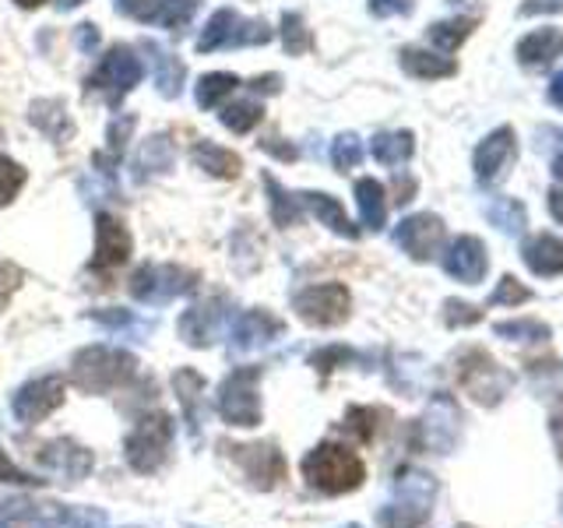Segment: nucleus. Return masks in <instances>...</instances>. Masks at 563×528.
Listing matches in <instances>:
<instances>
[{
	"label": "nucleus",
	"mask_w": 563,
	"mask_h": 528,
	"mask_svg": "<svg viewBox=\"0 0 563 528\" xmlns=\"http://www.w3.org/2000/svg\"><path fill=\"white\" fill-rule=\"evenodd\" d=\"M278 35H282V46H286L289 57H303V53L313 46V35H310L307 22H303V18H299L296 11H286V14H282Z\"/></svg>",
	"instance_id": "nucleus-38"
},
{
	"label": "nucleus",
	"mask_w": 563,
	"mask_h": 528,
	"mask_svg": "<svg viewBox=\"0 0 563 528\" xmlns=\"http://www.w3.org/2000/svg\"><path fill=\"white\" fill-rule=\"evenodd\" d=\"M493 331H497L500 339H515V342H545L550 339V328H545L542 321H536V317H525V321H500Z\"/></svg>",
	"instance_id": "nucleus-43"
},
{
	"label": "nucleus",
	"mask_w": 563,
	"mask_h": 528,
	"mask_svg": "<svg viewBox=\"0 0 563 528\" xmlns=\"http://www.w3.org/2000/svg\"><path fill=\"white\" fill-rule=\"evenodd\" d=\"M22 187H25V166H18L11 155H0V208H8Z\"/></svg>",
	"instance_id": "nucleus-44"
},
{
	"label": "nucleus",
	"mask_w": 563,
	"mask_h": 528,
	"mask_svg": "<svg viewBox=\"0 0 563 528\" xmlns=\"http://www.w3.org/2000/svg\"><path fill=\"white\" fill-rule=\"evenodd\" d=\"M518 61L528 70H545L556 57H563V32L560 29H536L518 43Z\"/></svg>",
	"instance_id": "nucleus-24"
},
{
	"label": "nucleus",
	"mask_w": 563,
	"mask_h": 528,
	"mask_svg": "<svg viewBox=\"0 0 563 528\" xmlns=\"http://www.w3.org/2000/svg\"><path fill=\"white\" fill-rule=\"evenodd\" d=\"M483 321V307L462 304V299H448L444 304V324L448 328H468Z\"/></svg>",
	"instance_id": "nucleus-47"
},
{
	"label": "nucleus",
	"mask_w": 563,
	"mask_h": 528,
	"mask_svg": "<svg viewBox=\"0 0 563 528\" xmlns=\"http://www.w3.org/2000/svg\"><path fill=\"white\" fill-rule=\"evenodd\" d=\"M0 483H18V486H43L46 480H35V475H29V472H22L18 469L11 458L0 451Z\"/></svg>",
	"instance_id": "nucleus-50"
},
{
	"label": "nucleus",
	"mask_w": 563,
	"mask_h": 528,
	"mask_svg": "<svg viewBox=\"0 0 563 528\" xmlns=\"http://www.w3.org/2000/svg\"><path fill=\"white\" fill-rule=\"evenodd\" d=\"M550 102L553 106H563V75H556L553 85H550Z\"/></svg>",
	"instance_id": "nucleus-58"
},
{
	"label": "nucleus",
	"mask_w": 563,
	"mask_h": 528,
	"mask_svg": "<svg viewBox=\"0 0 563 528\" xmlns=\"http://www.w3.org/2000/svg\"><path fill=\"white\" fill-rule=\"evenodd\" d=\"M257 148H261L264 155H272V158H282V163H296V158H299V148L289 145V141H286V138H278V134L261 138V141H257Z\"/></svg>",
	"instance_id": "nucleus-49"
},
{
	"label": "nucleus",
	"mask_w": 563,
	"mask_h": 528,
	"mask_svg": "<svg viewBox=\"0 0 563 528\" xmlns=\"http://www.w3.org/2000/svg\"><path fill=\"white\" fill-rule=\"evenodd\" d=\"M222 304L219 299H208V304H198V307H190L184 317H180V334H184V342L190 345H211L219 339V331H222Z\"/></svg>",
	"instance_id": "nucleus-20"
},
{
	"label": "nucleus",
	"mask_w": 563,
	"mask_h": 528,
	"mask_svg": "<svg viewBox=\"0 0 563 528\" xmlns=\"http://www.w3.org/2000/svg\"><path fill=\"white\" fill-rule=\"evenodd\" d=\"M395 243L401 246L412 261H433V254L444 243V219L433 211H419L395 226Z\"/></svg>",
	"instance_id": "nucleus-15"
},
{
	"label": "nucleus",
	"mask_w": 563,
	"mask_h": 528,
	"mask_svg": "<svg viewBox=\"0 0 563 528\" xmlns=\"http://www.w3.org/2000/svg\"><path fill=\"white\" fill-rule=\"evenodd\" d=\"M553 11H563V0H525L521 4V14H553Z\"/></svg>",
	"instance_id": "nucleus-55"
},
{
	"label": "nucleus",
	"mask_w": 563,
	"mask_h": 528,
	"mask_svg": "<svg viewBox=\"0 0 563 528\" xmlns=\"http://www.w3.org/2000/svg\"><path fill=\"white\" fill-rule=\"evenodd\" d=\"M141 78H145V61L137 57L134 46L117 43L110 53H102V61L96 64L92 78H88V88L102 92L106 99H110V106H120V99L128 92H134V88L141 85Z\"/></svg>",
	"instance_id": "nucleus-8"
},
{
	"label": "nucleus",
	"mask_w": 563,
	"mask_h": 528,
	"mask_svg": "<svg viewBox=\"0 0 563 528\" xmlns=\"http://www.w3.org/2000/svg\"><path fill=\"white\" fill-rule=\"evenodd\" d=\"M240 88V78L229 75V70H208V75L198 78L194 85V99H198L201 110H216V106L225 102V96H233Z\"/></svg>",
	"instance_id": "nucleus-33"
},
{
	"label": "nucleus",
	"mask_w": 563,
	"mask_h": 528,
	"mask_svg": "<svg viewBox=\"0 0 563 528\" xmlns=\"http://www.w3.org/2000/svg\"><path fill=\"white\" fill-rule=\"evenodd\" d=\"M198 8H201V0H145V8L137 11V22H148V25L180 35L194 22Z\"/></svg>",
	"instance_id": "nucleus-19"
},
{
	"label": "nucleus",
	"mask_w": 563,
	"mask_h": 528,
	"mask_svg": "<svg viewBox=\"0 0 563 528\" xmlns=\"http://www.w3.org/2000/svg\"><path fill=\"white\" fill-rule=\"evenodd\" d=\"M22 278L25 275H22V268H18V264L0 257V310H4L11 304V296L22 289Z\"/></svg>",
	"instance_id": "nucleus-48"
},
{
	"label": "nucleus",
	"mask_w": 563,
	"mask_h": 528,
	"mask_svg": "<svg viewBox=\"0 0 563 528\" xmlns=\"http://www.w3.org/2000/svg\"><path fill=\"white\" fill-rule=\"evenodd\" d=\"M532 299V289L521 286L515 275H504L497 282V289L489 293V307H518V304H528Z\"/></svg>",
	"instance_id": "nucleus-45"
},
{
	"label": "nucleus",
	"mask_w": 563,
	"mask_h": 528,
	"mask_svg": "<svg viewBox=\"0 0 563 528\" xmlns=\"http://www.w3.org/2000/svg\"><path fill=\"white\" fill-rule=\"evenodd\" d=\"M377 419H384V413H380V409H366V405H352V409L345 413L342 430H349L352 437L360 440V444H369V440L377 437V427H380Z\"/></svg>",
	"instance_id": "nucleus-41"
},
{
	"label": "nucleus",
	"mask_w": 563,
	"mask_h": 528,
	"mask_svg": "<svg viewBox=\"0 0 563 528\" xmlns=\"http://www.w3.org/2000/svg\"><path fill=\"white\" fill-rule=\"evenodd\" d=\"M85 4V0H57V8L60 11H70V8H81Z\"/></svg>",
	"instance_id": "nucleus-60"
},
{
	"label": "nucleus",
	"mask_w": 563,
	"mask_h": 528,
	"mask_svg": "<svg viewBox=\"0 0 563 528\" xmlns=\"http://www.w3.org/2000/svg\"><path fill=\"white\" fill-rule=\"evenodd\" d=\"M173 387H176V395H180V402H184L187 422H190V427H198V402H201V392H205V377L194 374V370H180V374L173 377Z\"/></svg>",
	"instance_id": "nucleus-40"
},
{
	"label": "nucleus",
	"mask_w": 563,
	"mask_h": 528,
	"mask_svg": "<svg viewBox=\"0 0 563 528\" xmlns=\"http://www.w3.org/2000/svg\"><path fill=\"white\" fill-rule=\"evenodd\" d=\"M369 152L380 166H405L416 152V134L412 131H380L369 141Z\"/></svg>",
	"instance_id": "nucleus-32"
},
{
	"label": "nucleus",
	"mask_w": 563,
	"mask_h": 528,
	"mask_svg": "<svg viewBox=\"0 0 563 528\" xmlns=\"http://www.w3.org/2000/svg\"><path fill=\"white\" fill-rule=\"evenodd\" d=\"M416 437H419V444L430 448L433 454L454 451L457 440H462V413H457V402L448 398V395H437L430 402L427 416L419 419Z\"/></svg>",
	"instance_id": "nucleus-11"
},
{
	"label": "nucleus",
	"mask_w": 563,
	"mask_h": 528,
	"mask_svg": "<svg viewBox=\"0 0 563 528\" xmlns=\"http://www.w3.org/2000/svg\"><path fill=\"white\" fill-rule=\"evenodd\" d=\"M437 501V480L430 472L419 469H401L391 486V501L380 507V525L384 528H419L430 518Z\"/></svg>",
	"instance_id": "nucleus-3"
},
{
	"label": "nucleus",
	"mask_w": 563,
	"mask_h": 528,
	"mask_svg": "<svg viewBox=\"0 0 563 528\" xmlns=\"http://www.w3.org/2000/svg\"><path fill=\"white\" fill-rule=\"evenodd\" d=\"M360 356L352 352L349 345H328V349H317L313 356H310V366L317 370L321 377H328L331 370H339L342 363H356Z\"/></svg>",
	"instance_id": "nucleus-46"
},
{
	"label": "nucleus",
	"mask_w": 563,
	"mask_h": 528,
	"mask_svg": "<svg viewBox=\"0 0 563 528\" xmlns=\"http://www.w3.org/2000/svg\"><path fill=\"white\" fill-rule=\"evenodd\" d=\"M475 29V18H451V22H433L430 25V43L444 53H454Z\"/></svg>",
	"instance_id": "nucleus-37"
},
{
	"label": "nucleus",
	"mask_w": 563,
	"mask_h": 528,
	"mask_svg": "<svg viewBox=\"0 0 563 528\" xmlns=\"http://www.w3.org/2000/svg\"><path fill=\"white\" fill-rule=\"evenodd\" d=\"M137 370V360L128 349L117 345H88L70 363V381L85 395H106L113 387H123Z\"/></svg>",
	"instance_id": "nucleus-2"
},
{
	"label": "nucleus",
	"mask_w": 563,
	"mask_h": 528,
	"mask_svg": "<svg viewBox=\"0 0 563 528\" xmlns=\"http://www.w3.org/2000/svg\"><path fill=\"white\" fill-rule=\"evenodd\" d=\"M60 405H64V381L57 374H46V377H35L18 387L11 398V413L18 422L35 427V422H43L46 416L57 413Z\"/></svg>",
	"instance_id": "nucleus-12"
},
{
	"label": "nucleus",
	"mask_w": 563,
	"mask_h": 528,
	"mask_svg": "<svg viewBox=\"0 0 563 528\" xmlns=\"http://www.w3.org/2000/svg\"><path fill=\"white\" fill-rule=\"evenodd\" d=\"M257 381H261V366H236L219 384V416L229 427H257L264 419L261 409V392H257Z\"/></svg>",
	"instance_id": "nucleus-7"
},
{
	"label": "nucleus",
	"mask_w": 563,
	"mask_h": 528,
	"mask_svg": "<svg viewBox=\"0 0 563 528\" xmlns=\"http://www.w3.org/2000/svg\"><path fill=\"white\" fill-rule=\"evenodd\" d=\"M264 184V194H268V211H272V222L278 229H292L299 219H303V205H299V194H289L286 187H282L272 173L261 176Z\"/></svg>",
	"instance_id": "nucleus-31"
},
{
	"label": "nucleus",
	"mask_w": 563,
	"mask_h": 528,
	"mask_svg": "<svg viewBox=\"0 0 563 528\" xmlns=\"http://www.w3.org/2000/svg\"><path fill=\"white\" fill-rule=\"evenodd\" d=\"M14 4H18V8H25V11H35V8H43L46 0H14Z\"/></svg>",
	"instance_id": "nucleus-59"
},
{
	"label": "nucleus",
	"mask_w": 563,
	"mask_h": 528,
	"mask_svg": "<svg viewBox=\"0 0 563 528\" xmlns=\"http://www.w3.org/2000/svg\"><path fill=\"white\" fill-rule=\"evenodd\" d=\"M518 158V138H515V128H497L489 131L479 148H475L472 155V169H475V180H479L483 187L497 184L504 173H510V166H515Z\"/></svg>",
	"instance_id": "nucleus-13"
},
{
	"label": "nucleus",
	"mask_w": 563,
	"mask_h": 528,
	"mask_svg": "<svg viewBox=\"0 0 563 528\" xmlns=\"http://www.w3.org/2000/svg\"><path fill=\"white\" fill-rule=\"evenodd\" d=\"M553 173H556V180H563V155H556V163H553Z\"/></svg>",
	"instance_id": "nucleus-61"
},
{
	"label": "nucleus",
	"mask_w": 563,
	"mask_h": 528,
	"mask_svg": "<svg viewBox=\"0 0 563 528\" xmlns=\"http://www.w3.org/2000/svg\"><path fill=\"white\" fill-rule=\"evenodd\" d=\"M489 226H497L500 233H507V237H518L521 229L528 226V211H525V205L518 201V198H497L489 205Z\"/></svg>",
	"instance_id": "nucleus-36"
},
{
	"label": "nucleus",
	"mask_w": 563,
	"mask_h": 528,
	"mask_svg": "<svg viewBox=\"0 0 563 528\" xmlns=\"http://www.w3.org/2000/svg\"><path fill=\"white\" fill-rule=\"evenodd\" d=\"M190 158H194V166L208 176H216V180H236V176L243 173V158L233 148L216 145V141H198Z\"/></svg>",
	"instance_id": "nucleus-27"
},
{
	"label": "nucleus",
	"mask_w": 563,
	"mask_h": 528,
	"mask_svg": "<svg viewBox=\"0 0 563 528\" xmlns=\"http://www.w3.org/2000/svg\"><path fill=\"white\" fill-rule=\"evenodd\" d=\"M292 307L299 314V321H307L313 328H339L352 314V293L342 282H324V286H310L303 293H296Z\"/></svg>",
	"instance_id": "nucleus-10"
},
{
	"label": "nucleus",
	"mask_w": 563,
	"mask_h": 528,
	"mask_svg": "<svg viewBox=\"0 0 563 528\" xmlns=\"http://www.w3.org/2000/svg\"><path fill=\"white\" fill-rule=\"evenodd\" d=\"M303 475H307V483L313 490L328 493V497H339V493H352V490L363 486L366 465L352 448L334 444V440H324V444H317L303 458Z\"/></svg>",
	"instance_id": "nucleus-1"
},
{
	"label": "nucleus",
	"mask_w": 563,
	"mask_h": 528,
	"mask_svg": "<svg viewBox=\"0 0 563 528\" xmlns=\"http://www.w3.org/2000/svg\"><path fill=\"white\" fill-rule=\"evenodd\" d=\"M229 451H236V462L243 465L246 480H254L257 490H272L286 480V458H282L275 444H246Z\"/></svg>",
	"instance_id": "nucleus-18"
},
{
	"label": "nucleus",
	"mask_w": 563,
	"mask_h": 528,
	"mask_svg": "<svg viewBox=\"0 0 563 528\" xmlns=\"http://www.w3.org/2000/svg\"><path fill=\"white\" fill-rule=\"evenodd\" d=\"M444 272L454 282H465V286H479L489 272V254H486V243L475 240V237H457L448 254H444Z\"/></svg>",
	"instance_id": "nucleus-17"
},
{
	"label": "nucleus",
	"mask_w": 563,
	"mask_h": 528,
	"mask_svg": "<svg viewBox=\"0 0 563 528\" xmlns=\"http://www.w3.org/2000/svg\"><path fill=\"white\" fill-rule=\"evenodd\" d=\"M29 123L35 131H43L53 145H67L75 138V120H70L60 99H35L29 106Z\"/></svg>",
	"instance_id": "nucleus-22"
},
{
	"label": "nucleus",
	"mask_w": 563,
	"mask_h": 528,
	"mask_svg": "<svg viewBox=\"0 0 563 528\" xmlns=\"http://www.w3.org/2000/svg\"><path fill=\"white\" fill-rule=\"evenodd\" d=\"M169 440H173V419L169 413L155 409L148 416H141L134 422V430L128 433V462L137 472H155L166 462L169 454Z\"/></svg>",
	"instance_id": "nucleus-9"
},
{
	"label": "nucleus",
	"mask_w": 563,
	"mask_h": 528,
	"mask_svg": "<svg viewBox=\"0 0 563 528\" xmlns=\"http://www.w3.org/2000/svg\"><path fill=\"white\" fill-rule=\"evenodd\" d=\"M363 163V141L345 131L331 141V166L339 169V173H349V169H356Z\"/></svg>",
	"instance_id": "nucleus-42"
},
{
	"label": "nucleus",
	"mask_w": 563,
	"mask_h": 528,
	"mask_svg": "<svg viewBox=\"0 0 563 528\" xmlns=\"http://www.w3.org/2000/svg\"><path fill=\"white\" fill-rule=\"evenodd\" d=\"M521 261H525V268L532 275H542V278L563 275V240H556L550 233L528 240L521 246Z\"/></svg>",
	"instance_id": "nucleus-26"
},
{
	"label": "nucleus",
	"mask_w": 563,
	"mask_h": 528,
	"mask_svg": "<svg viewBox=\"0 0 563 528\" xmlns=\"http://www.w3.org/2000/svg\"><path fill=\"white\" fill-rule=\"evenodd\" d=\"M401 61V70L409 78H419V81H437V78H451L457 75V64L451 57H440V53H430V50H416V46H405L398 53Z\"/></svg>",
	"instance_id": "nucleus-28"
},
{
	"label": "nucleus",
	"mask_w": 563,
	"mask_h": 528,
	"mask_svg": "<svg viewBox=\"0 0 563 528\" xmlns=\"http://www.w3.org/2000/svg\"><path fill=\"white\" fill-rule=\"evenodd\" d=\"M272 35L275 29L268 22H261V18H240L233 8H219L198 35V53L264 46V43H272Z\"/></svg>",
	"instance_id": "nucleus-6"
},
{
	"label": "nucleus",
	"mask_w": 563,
	"mask_h": 528,
	"mask_svg": "<svg viewBox=\"0 0 563 528\" xmlns=\"http://www.w3.org/2000/svg\"><path fill=\"white\" fill-rule=\"evenodd\" d=\"M454 366H457V384H462V392L472 402L486 405V409L500 405L507 398V392H510V384H515V377H510L486 349H475V345L457 352Z\"/></svg>",
	"instance_id": "nucleus-4"
},
{
	"label": "nucleus",
	"mask_w": 563,
	"mask_h": 528,
	"mask_svg": "<svg viewBox=\"0 0 563 528\" xmlns=\"http://www.w3.org/2000/svg\"><path fill=\"white\" fill-rule=\"evenodd\" d=\"M462 528H468V525H462Z\"/></svg>",
	"instance_id": "nucleus-62"
},
{
	"label": "nucleus",
	"mask_w": 563,
	"mask_h": 528,
	"mask_svg": "<svg viewBox=\"0 0 563 528\" xmlns=\"http://www.w3.org/2000/svg\"><path fill=\"white\" fill-rule=\"evenodd\" d=\"M173 158H176L173 141H169L166 134H155V138H148L145 145H141V152H137V176L145 180L148 173H169V169H173Z\"/></svg>",
	"instance_id": "nucleus-35"
},
{
	"label": "nucleus",
	"mask_w": 563,
	"mask_h": 528,
	"mask_svg": "<svg viewBox=\"0 0 563 528\" xmlns=\"http://www.w3.org/2000/svg\"><path fill=\"white\" fill-rule=\"evenodd\" d=\"M75 46H78L81 53H88V57H92V53H99V29H96L92 22H81V25L75 29Z\"/></svg>",
	"instance_id": "nucleus-52"
},
{
	"label": "nucleus",
	"mask_w": 563,
	"mask_h": 528,
	"mask_svg": "<svg viewBox=\"0 0 563 528\" xmlns=\"http://www.w3.org/2000/svg\"><path fill=\"white\" fill-rule=\"evenodd\" d=\"M134 123H137V117H131V113L110 120V131H106V141H110V158H106V163H102V158H96V166H106V173H113V166L123 158V152H128V141L134 134Z\"/></svg>",
	"instance_id": "nucleus-39"
},
{
	"label": "nucleus",
	"mask_w": 563,
	"mask_h": 528,
	"mask_svg": "<svg viewBox=\"0 0 563 528\" xmlns=\"http://www.w3.org/2000/svg\"><path fill=\"white\" fill-rule=\"evenodd\" d=\"M550 211H553L556 222H563V187H553L550 190Z\"/></svg>",
	"instance_id": "nucleus-57"
},
{
	"label": "nucleus",
	"mask_w": 563,
	"mask_h": 528,
	"mask_svg": "<svg viewBox=\"0 0 563 528\" xmlns=\"http://www.w3.org/2000/svg\"><path fill=\"white\" fill-rule=\"evenodd\" d=\"M134 240L131 229L123 219L110 216V211H99L96 216V257H92V272H117L120 264L131 261Z\"/></svg>",
	"instance_id": "nucleus-14"
},
{
	"label": "nucleus",
	"mask_w": 563,
	"mask_h": 528,
	"mask_svg": "<svg viewBox=\"0 0 563 528\" xmlns=\"http://www.w3.org/2000/svg\"><path fill=\"white\" fill-rule=\"evenodd\" d=\"M219 120L225 123L233 134H251L257 123L264 120V102L261 99H236V102H225L219 110Z\"/></svg>",
	"instance_id": "nucleus-34"
},
{
	"label": "nucleus",
	"mask_w": 563,
	"mask_h": 528,
	"mask_svg": "<svg viewBox=\"0 0 563 528\" xmlns=\"http://www.w3.org/2000/svg\"><path fill=\"white\" fill-rule=\"evenodd\" d=\"M67 510L32 497H0V528H60Z\"/></svg>",
	"instance_id": "nucleus-16"
},
{
	"label": "nucleus",
	"mask_w": 563,
	"mask_h": 528,
	"mask_svg": "<svg viewBox=\"0 0 563 528\" xmlns=\"http://www.w3.org/2000/svg\"><path fill=\"white\" fill-rule=\"evenodd\" d=\"M286 331V324L278 321L275 314H268V310H246L240 321L233 324V349L240 352H246V349H257V345H264V342H272V339H278V334Z\"/></svg>",
	"instance_id": "nucleus-23"
},
{
	"label": "nucleus",
	"mask_w": 563,
	"mask_h": 528,
	"mask_svg": "<svg viewBox=\"0 0 563 528\" xmlns=\"http://www.w3.org/2000/svg\"><path fill=\"white\" fill-rule=\"evenodd\" d=\"M145 50L152 53V64H155V92L163 99H176L184 92V81H187V64L176 57L169 50H158L155 43H145Z\"/></svg>",
	"instance_id": "nucleus-29"
},
{
	"label": "nucleus",
	"mask_w": 563,
	"mask_h": 528,
	"mask_svg": "<svg viewBox=\"0 0 563 528\" xmlns=\"http://www.w3.org/2000/svg\"><path fill=\"white\" fill-rule=\"evenodd\" d=\"M352 528H356V525H352Z\"/></svg>",
	"instance_id": "nucleus-63"
},
{
	"label": "nucleus",
	"mask_w": 563,
	"mask_h": 528,
	"mask_svg": "<svg viewBox=\"0 0 563 528\" xmlns=\"http://www.w3.org/2000/svg\"><path fill=\"white\" fill-rule=\"evenodd\" d=\"M416 194V180H409V176H401L398 187H395V205H409Z\"/></svg>",
	"instance_id": "nucleus-56"
},
{
	"label": "nucleus",
	"mask_w": 563,
	"mask_h": 528,
	"mask_svg": "<svg viewBox=\"0 0 563 528\" xmlns=\"http://www.w3.org/2000/svg\"><path fill=\"white\" fill-rule=\"evenodd\" d=\"M299 205L310 208V216L317 222H324L331 233H339L345 240H360V229L352 226V219L345 216V208L339 205V198H331V194H321V190H303V194H299Z\"/></svg>",
	"instance_id": "nucleus-25"
},
{
	"label": "nucleus",
	"mask_w": 563,
	"mask_h": 528,
	"mask_svg": "<svg viewBox=\"0 0 563 528\" xmlns=\"http://www.w3.org/2000/svg\"><path fill=\"white\" fill-rule=\"evenodd\" d=\"M550 433H553L556 454H560V462H563V395L553 402V409H550Z\"/></svg>",
	"instance_id": "nucleus-53"
},
{
	"label": "nucleus",
	"mask_w": 563,
	"mask_h": 528,
	"mask_svg": "<svg viewBox=\"0 0 563 528\" xmlns=\"http://www.w3.org/2000/svg\"><path fill=\"white\" fill-rule=\"evenodd\" d=\"M416 0H369V14L374 18H401V14H412Z\"/></svg>",
	"instance_id": "nucleus-51"
},
{
	"label": "nucleus",
	"mask_w": 563,
	"mask_h": 528,
	"mask_svg": "<svg viewBox=\"0 0 563 528\" xmlns=\"http://www.w3.org/2000/svg\"><path fill=\"white\" fill-rule=\"evenodd\" d=\"M246 88L257 96H278L282 92V75H257L254 81H246Z\"/></svg>",
	"instance_id": "nucleus-54"
},
{
	"label": "nucleus",
	"mask_w": 563,
	"mask_h": 528,
	"mask_svg": "<svg viewBox=\"0 0 563 528\" xmlns=\"http://www.w3.org/2000/svg\"><path fill=\"white\" fill-rule=\"evenodd\" d=\"M356 205H360V222L369 229V233H380L387 226V194L374 176L356 180Z\"/></svg>",
	"instance_id": "nucleus-30"
},
{
	"label": "nucleus",
	"mask_w": 563,
	"mask_h": 528,
	"mask_svg": "<svg viewBox=\"0 0 563 528\" xmlns=\"http://www.w3.org/2000/svg\"><path fill=\"white\" fill-rule=\"evenodd\" d=\"M131 296L145 307H166L173 299L198 289V272H187L180 264H141L128 282Z\"/></svg>",
	"instance_id": "nucleus-5"
},
{
	"label": "nucleus",
	"mask_w": 563,
	"mask_h": 528,
	"mask_svg": "<svg viewBox=\"0 0 563 528\" xmlns=\"http://www.w3.org/2000/svg\"><path fill=\"white\" fill-rule=\"evenodd\" d=\"M43 465L49 472L64 475V480H81V475H88V469H92V454H88L81 444H75V440H49V444H43Z\"/></svg>",
	"instance_id": "nucleus-21"
}]
</instances>
